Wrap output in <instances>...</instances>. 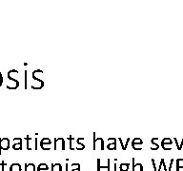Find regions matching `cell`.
Masks as SVG:
<instances>
[{
    "label": "cell",
    "instance_id": "8992f818",
    "mask_svg": "<svg viewBox=\"0 0 183 171\" xmlns=\"http://www.w3.org/2000/svg\"><path fill=\"white\" fill-rule=\"evenodd\" d=\"M97 170L96 171H111V160H107V166H101L100 159H97Z\"/></svg>",
    "mask_w": 183,
    "mask_h": 171
},
{
    "label": "cell",
    "instance_id": "2e32d148",
    "mask_svg": "<svg viewBox=\"0 0 183 171\" xmlns=\"http://www.w3.org/2000/svg\"><path fill=\"white\" fill-rule=\"evenodd\" d=\"M129 166H130L129 163H121L120 166H119V170H120V171H128V170H129Z\"/></svg>",
    "mask_w": 183,
    "mask_h": 171
},
{
    "label": "cell",
    "instance_id": "8fae6325",
    "mask_svg": "<svg viewBox=\"0 0 183 171\" xmlns=\"http://www.w3.org/2000/svg\"><path fill=\"white\" fill-rule=\"evenodd\" d=\"M133 171H143L142 163H135V158H133Z\"/></svg>",
    "mask_w": 183,
    "mask_h": 171
},
{
    "label": "cell",
    "instance_id": "1f68e13d",
    "mask_svg": "<svg viewBox=\"0 0 183 171\" xmlns=\"http://www.w3.org/2000/svg\"><path fill=\"white\" fill-rule=\"evenodd\" d=\"M37 171H48V170H39V169H37Z\"/></svg>",
    "mask_w": 183,
    "mask_h": 171
},
{
    "label": "cell",
    "instance_id": "30bf717a",
    "mask_svg": "<svg viewBox=\"0 0 183 171\" xmlns=\"http://www.w3.org/2000/svg\"><path fill=\"white\" fill-rule=\"evenodd\" d=\"M42 76H43V71L41 69H36L32 72V79L34 80H37V81H43L42 80Z\"/></svg>",
    "mask_w": 183,
    "mask_h": 171
},
{
    "label": "cell",
    "instance_id": "d6986e66",
    "mask_svg": "<svg viewBox=\"0 0 183 171\" xmlns=\"http://www.w3.org/2000/svg\"><path fill=\"white\" fill-rule=\"evenodd\" d=\"M37 169H39V170H48V169H49V166H48L47 163H40V164L38 166Z\"/></svg>",
    "mask_w": 183,
    "mask_h": 171
},
{
    "label": "cell",
    "instance_id": "f1b7e54d",
    "mask_svg": "<svg viewBox=\"0 0 183 171\" xmlns=\"http://www.w3.org/2000/svg\"><path fill=\"white\" fill-rule=\"evenodd\" d=\"M173 162H174V160L172 159V160H171V162H170V166H169V169H168L167 171H171V169H172V166H173Z\"/></svg>",
    "mask_w": 183,
    "mask_h": 171
},
{
    "label": "cell",
    "instance_id": "277c9868",
    "mask_svg": "<svg viewBox=\"0 0 183 171\" xmlns=\"http://www.w3.org/2000/svg\"><path fill=\"white\" fill-rule=\"evenodd\" d=\"M55 150H65V140L63 138H55Z\"/></svg>",
    "mask_w": 183,
    "mask_h": 171
},
{
    "label": "cell",
    "instance_id": "83f0119b",
    "mask_svg": "<svg viewBox=\"0 0 183 171\" xmlns=\"http://www.w3.org/2000/svg\"><path fill=\"white\" fill-rule=\"evenodd\" d=\"M2 84H3V76L1 72H0V87L2 86Z\"/></svg>",
    "mask_w": 183,
    "mask_h": 171
},
{
    "label": "cell",
    "instance_id": "7402d4cb",
    "mask_svg": "<svg viewBox=\"0 0 183 171\" xmlns=\"http://www.w3.org/2000/svg\"><path fill=\"white\" fill-rule=\"evenodd\" d=\"M72 166V170H75V169H80V164L79 163H72L71 164Z\"/></svg>",
    "mask_w": 183,
    "mask_h": 171
},
{
    "label": "cell",
    "instance_id": "6da1fadb",
    "mask_svg": "<svg viewBox=\"0 0 183 171\" xmlns=\"http://www.w3.org/2000/svg\"><path fill=\"white\" fill-rule=\"evenodd\" d=\"M15 74H18V70L16 69H12L8 71V79L10 81V84L7 85L8 89H16L19 87V82L17 79L14 77Z\"/></svg>",
    "mask_w": 183,
    "mask_h": 171
},
{
    "label": "cell",
    "instance_id": "d6a6232c",
    "mask_svg": "<svg viewBox=\"0 0 183 171\" xmlns=\"http://www.w3.org/2000/svg\"><path fill=\"white\" fill-rule=\"evenodd\" d=\"M0 167H1V163H0Z\"/></svg>",
    "mask_w": 183,
    "mask_h": 171
},
{
    "label": "cell",
    "instance_id": "7a4b0ae2",
    "mask_svg": "<svg viewBox=\"0 0 183 171\" xmlns=\"http://www.w3.org/2000/svg\"><path fill=\"white\" fill-rule=\"evenodd\" d=\"M69 140V144H70V149L71 150H83L85 148V146L80 143V141H84V138H77V139H75L73 136H69L68 138Z\"/></svg>",
    "mask_w": 183,
    "mask_h": 171
},
{
    "label": "cell",
    "instance_id": "ba28073f",
    "mask_svg": "<svg viewBox=\"0 0 183 171\" xmlns=\"http://www.w3.org/2000/svg\"><path fill=\"white\" fill-rule=\"evenodd\" d=\"M143 141L140 138H135L132 140V147L135 150H142Z\"/></svg>",
    "mask_w": 183,
    "mask_h": 171
},
{
    "label": "cell",
    "instance_id": "836d02e7",
    "mask_svg": "<svg viewBox=\"0 0 183 171\" xmlns=\"http://www.w3.org/2000/svg\"><path fill=\"white\" fill-rule=\"evenodd\" d=\"M119 171H120V170H119Z\"/></svg>",
    "mask_w": 183,
    "mask_h": 171
},
{
    "label": "cell",
    "instance_id": "f546056e",
    "mask_svg": "<svg viewBox=\"0 0 183 171\" xmlns=\"http://www.w3.org/2000/svg\"><path fill=\"white\" fill-rule=\"evenodd\" d=\"M176 171H183V167H178V166H176Z\"/></svg>",
    "mask_w": 183,
    "mask_h": 171
},
{
    "label": "cell",
    "instance_id": "5bb4252c",
    "mask_svg": "<svg viewBox=\"0 0 183 171\" xmlns=\"http://www.w3.org/2000/svg\"><path fill=\"white\" fill-rule=\"evenodd\" d=\"M35 166L34 163H26L25 164V171H35Z\"/></svg>",
    "mask_w": 183,
    "mask_h": 171
},
{
    "label": "cell",
    "instance_id": "cb8c5ba5",
    "mask_svg": "<svg viewBox=\"0 0 183 171\" xmlns=\"http://www.w3.org/2000/svg\"><path fill=\"white\" fill-rule=\"evenodd\" d=\"M161 144H173V143H172L171 139H169V138H164V139L162 140Z\"/></svg>",
    "mask_w": 183,
    "mask_h": 171
},
{
    "label": "cell",
    "instance_id": "ffe728a7",
    "mask_svg": "<svg viewBox=\"0 0 183 171\" xmlns=\"http://www.w3.org/2000/svg\"><path fill=\"white\" fill-rule=\"evenodd\" d=\"M161 147L164 150H169L172 148V144H161Z\"/></svg>",
    "mask_w": 183,
    "mask_h": 171
},
{
    "label": "cell",
    "instance_id": "3957f363",
    "mask_svg": "<svg viewBox=\"0 0 183 171\" xmlns=\"http://www.w3.org/2000/svg\"><path fill=\"white\" fill-rule=\"evenodd\" d=\"M94 150L99 149V150H104V140L102 138H96L95 139V132H94Z\"/></svg>",
    "mask_w": 183,
    "mask_h": 171
},
{
    "label": "cell",
    "instance_id": "52a82bcc",
    "mask_svg": "<svg viewBox=\"0 0 183 171\" xmlns=\"http://www.w3.org/2000/svg\"><path fill=\"white\" fill-rule=\"evenodd\" d=\"M52 141L49 138H43L40 141V147L43 150H51Z\"/></svg>",
    "mask_w": 183,
    "mask_h": 171
},
{
    "label": "cell",
    "instance_id": "ac0fdd59",
    "mask_svg": "<svg viewBox=\"0 0 183 171\" xmlns=\"http://www.w3.org/2000/svg\"><path fill=\"white\" fill-rule=\"evenodd\" d=\"M10 171V167L8 166L7 163H5L4 161L1 162V171Z\"/></svg>",
    "mask_w": 183,
    "mask_h": 171
},
{
    "label": "cell",
    "instance_id": "d4e9b609",
    "mask_svg": "<svg viewBox=\"0 0 183 171\" xmlns=\"http://www.w3.org/2000/svg\"><path fill=\"white\" fill-rule=\"evenodd\" d=\"M118 141L120 142V144H121V147H122V149H123V150H126L127 148L125 147V144L123 143V141H122L121 138H118Z\"/></svg>",
    "mask_w": 183,
    "mask_h": 171
},
{
    "label": "cell",
    "instance_id": "603a6c76",
    "mask_svg": "<svg viewBox=\"0 0 183 171\" xmlns=\"http://www.w3.org/2000/svg\"><path fill=\"white\" fill-rule=\"evenodd\" d=\"M176 166L183 167V159H178V161H176Z\"/></svg>",
    "mask_w": 183,
    "mask_h": 171
},
{
    "label": "cell",
    "instance_id": "9a60e30c",
    "mask_svg": "<svg viewBox=\"0 0 183 171\" xmlns=\"http://www.w3.org/2000/svg\"><path fill=\"white\" fill-rule=\"evenodd\" d=\"M52 171H62V166L60 163L52 164Z\"/></svg>",
    "mask_w": 183,
    "mask_h": 171
},
{
    "label": "cell",
    "instance_id": "4fadbf2b",
    "mask_svg": "<svg viewBox=\"0 0 183 171\" xmlns=\"http://www.w3.org/2000/svg\"><path fill=\"white\" fill-rule=\"evenodd\" d=\"M155 141H158V138H153L152 141H151V147H150V148H151L152 150H158L159 148V146L156 143H155Z\"/></svg>",
    "mask_w": 183,
    "mask_h": 171
},
{
    "label": "cell",
    "instance_id": "7c38bea8",
    "mask_svg": "<svg viewBox=\"0 0 183 171\" xmlns=\"http://www.w3.org/2000/svg\"><path fill=\"white\" fill-rule=\"evenodd\" d=\"M10 171H22V167L19 163H12V166H10Z\"/></svg>",
    "mask_w": 183,
    "mask_h": 171
},
{
    "label": "cell",
    "instance_id": "5b68a950",
    "mask_svg": "<svg viewBox=\"0 0 183 171\" xmlns=\"http://www.w3.org/2000/svg\"><path fill=\"white\" fill-rule=\"evenodd\" d=\"M10 148V140L8 138H0V154L2 150H8Z\"/></svg>",
    "mask_w": 183,
    "mask_h": 171
},
{
    "label": "cell",
    "instance_id": "4316f807",
    "mask_svg": "<svg viewBox=\"0 0 183 171\" xmlns=\"http://www.w3.org/2000/svg\"><path fill=\"white\" fill-rule=\"evenodd\" d=\"M151 161H152V163H153L154 170H155V171H158V169H156V164H155V159H152Z\"/></svg>",
    "mask_w": 183,
    "mask_h": 171
},
{
    "label": "cell",
    "instance_id": "484cf974",
    "mask_svg": "<svg viewBox=\"0 0 183 171\" xmlns=\"http://www.w3.org/2000/svg\"><path fill=\"white\" fill-rule=\"evenodd\" d=\"M108 142H109V144H116V139L115 138H109Z\"/></svg>",
    "mask_w": 183,
    "mask_h": 171
},
{
    "label": "cell",
    "instance_id": "4dcf8cb0",
    "mask_svg": "<svg viewBox=\"0 0 183 171\" xmlns=\"http://www.w3.org/2000/svg\"><path fill=\"white\" fill-rule=\"evenodd\" d=\"M71 171H80V169H75V170H71Z\"/></svg>",
    "mask_w": 183,
    "mask_h": 171
},
{
    "label": "cell",
    "instance_id": "9c48e42d",
    "mask_svg": "<svg viewBox=\"0 0 183 171\" xmlns=\"http://www.w3.org/2000/svg\"><path fill=\"white\" fill-rule=\"evenodd\" d=\"M12 149H15V150L22 149V139L21 138H15L14 144H12Z\"/></svg>",
    "mask_w": 183,
    "mask_h": 171
},
{
    "label": "cell",
    "instance_id": "44dd1931",
    "mask_svg": "<svg viewBox=\"0 0 183 171\" xmlns=\"http://www.w3.org/2000/svg\"><path fill=\"white\" fill-rule=\"evenodd\" d=\"M107 148H108V150H115L116 149V144H108Z\"/></svg>",
    "mask_w": 183,
    "mask_h": 171
},
{
    "label": "cell",
    "instance_id": "e0dca14e",
    "mask_svg": "<svg viewBox=\"0 0 183 171\" xmlns=\"http://www.w3.org/2000/svg\"><path fill=\"white\" fill-rule=\"evenodd\" d=\"M26 141H27V149L28 150H32V138L30 137V135H27V137L25 138Z\"/></svg>",
    "mask_w": 183,
    "mask_h": 171
}]
</instances>
